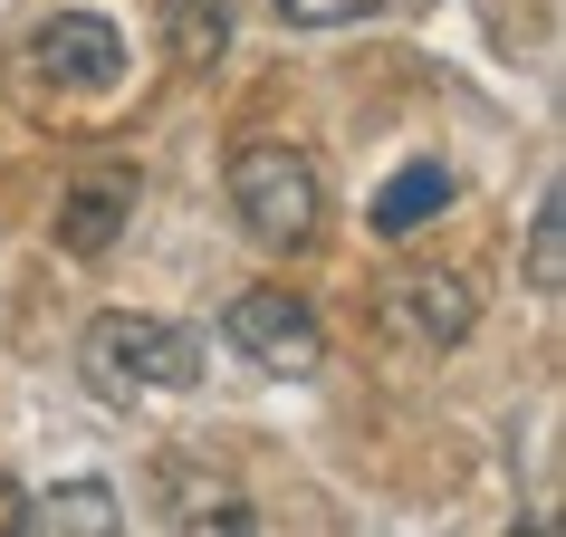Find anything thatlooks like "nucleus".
Instances as JSON below:
<instances>
[{"label": "nucleus", "mask_w": 566, "mask_h": 537, "mask_svg": "<svg viewBox=\"0 0 566 537\" xmlns=\"http://www.w3.org/2000/svg\"><path fill=\"white\" fill-rule=\"evenodd\" d=\"M39 537H125V499L106 480H59L39 499Z\"/></svg>", "instance_id": "6e6552de"}, {"label": "nucleus", "mask_w": 566, "mask_h": 537, "mask_svg": "<svg viewBox=\"0 0 566 537\" xmlns=\"http://www.w3.org/2000/svg\"><path fill=\"white\" fill-rule=\"evenodd\" d=\"M471 317H480V298L451 268H403V278H385V298H375V327L394 346H413V356H451L471 336Z\"/></svg>", "instance_id": "39448f33"}, {"label": "nucleus", "mask_w": 566, "mask_h": 537, "mask_svg": "<svg viewBox=\"0 0 566 537\" xmlns=\"http://www.w3.org/2000/svg\"><path fill=\"white\" fill-rule=\"evenodd\" d=\"M154 489H164V518H174V537H260V518H250V499H240L221 471H202V461H154Z\"/></svg>", "instance_id": "423d86ee"}, {"label": "nucleus", "mask_w": 566, "mask_h": 537, "mask_svg": "<svg viewBox=\"0 0 566 537\" xmlns=\"http://www.w3.org/2000/svg\"><path fill=\"white\" fill-rule=\"evenodd\" d=\"M231 49V0H164V59L174 67H211Z\"/></svg>", "instance_id": "9d476101"}, {"label": "nucleus", "mask_w": 566, "mask_h": 537, "mask_svg": "<svg viewBox=\"0 0 566 537\" xmlns=\"http://www.w3.org/2000/svg\"><path fill=\"white\" fill-rule=\"evenodd\" d=\"M365 10H385V0H279L289 30H346V20H365Z\"/></svg>", "instance_id": "f8f14e48"}, {"label": "nucleus", "mask_w": 566, "mask_h": 537, "mask_svg": "<svg viewBox=\"0 0 566 537\" xmlns=\"http://www.w3.org/2000/svg\"><path fill=\"white\" fill-rule=\"evenodd\" d=\"M231 211L240 231L260 240V250H317V231H327V173H317V154L307 145H240L231 154Z\"/></svg>", "instance_id": "f03ea898"}, {"label": "nucleus", "mask_w": 566, "mask_h": 537, "mask_svg": "<svg viewBox=\"0 0 566 537\" xmlns=\"http://www.w3.org/2000/svg\"><path fill=\"white\" fill-rule=\"evenodd\" d=\"M77 365L106 403H145V393H192L202 385V336L174 327V317H145V307H106L77 336Z\"/></svg>", "instance_id": "f257e3e1"}, {"label": "nucleus", "mask_w": 566, "mask_h": 537, "mask_svg": "<svg viewBox=\"0 0 566 537\" xmlns=\"http://www.w3.org/2000/svg\"><path fill=\"white\" fill-rule=\"evenodd\" d=\"M125 77V30L96 20V10H49L30 20V39L10 49V87L30 106H59V96H106Z\"/></svg>", "instance_id": "7ed1b4c3"}, {"label": "nucleus", "mask_w": 566, "mask_h": 537, "mask_svg": "<svg viewBox=\"0 0 566 537\" xmlns=\"http://www.w3.org/2000/svg\"><path fill=\"white\" fill-rule=\"evenodd\" d=\"M221 336H231L260 375H317V365H327V327H317V307L289 298V288H240L231 317H221Z\"/></svg>", "instance_id": "20e7f679"}, {"label": "nucleus", "mask_w": 566, "mask_h": 537, "mask_svg": "<svg viewBox=\"0 0 566 537\" xmlns=\"http://www.w3.org/2000/svg\"><path fill=\"white\" fill-rule=\"evenodd\" d=\"M451 192H461L451 164H403V173L375 192V231H422L432 211H451Z\"/></svg>", "instance_id": "1a4fd4ad"}, {"label": "nucleus", "mask_w": 566, "mask_h": 537, "mask_svg": "<svg viewBox=\"0 0 566 537\" xmlns=\"http://www.w3.org/2000/svg\"><path fill=\"white\" fill-rule=\"evenodd\" d=\"M0 537H30V489L20 480H0Z\"/></svg>", "instance_id": "ddd939ff"}, {"label": "nucleus", "mask_w": 566, "mask_h": 537, "mask_svg": "<svg viewBox=\"0 0 566 537\" xmlns=\"http://www.w3.org/2000/svg\"><path fill=\"white\" fill-rule=\"evenodd\" d=\"M125 221H135V173H87V182L59 192V221H49V231H59L67 260H106Z\"/></svg>", "instance_id": "0eeeda50"}, {"label": "nucleus", "mask_w": 566, "mask_h": 537, "mask_svg": "<svg viewBox=\"0 0 566 537\" xmlns=\"http://www.w3.org/2000/svg\"><path fill=\"white\" fill-rule=\"evenodd\" d=\"M528 288H547V298L566 288V202H557V192H547L537 221H528Z\"/></svg>", "instance_id": "9b49d317"}]
</instances>
